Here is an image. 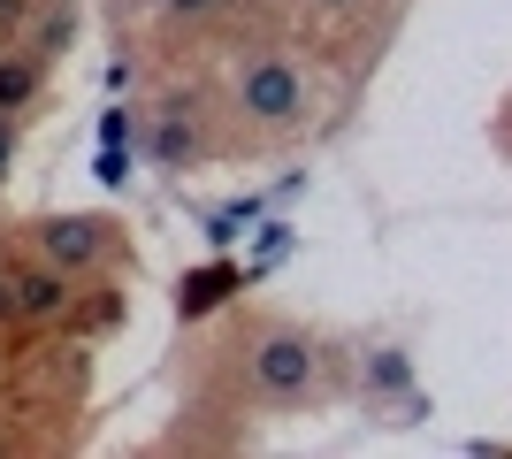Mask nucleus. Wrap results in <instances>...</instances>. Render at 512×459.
<instances>
[{
	"mask_svg": "<svg viewBox=\"0 0 512 459\" xmlns=\"http://www.w3.org/2000/svg\"><path fill=\"white\" fill-rule=\"evenodd\" d=\"M237 284H245V276H237V268H222V261H214V268H192V276L176 284V314H184V322H199V314H214Z\"/></svg>",
	"mask_w": 512,
	"mask_h": 459,
	"instance_id": "obj_5",
	"label": "nucleus"
},
{
	"mask_svg": "<svg viewBox=\"0 0 512 459\" xmlns=\"http://www.w3.org/2000/svg\"><path fill=\"white\" fill-rule=\"evenodd\" d=\"M237 108L253 115L260 131H291V123H306V108H314V85H306L299 62L253 54V62L237 69Z\"/></svg>",
	"mask_w": 512,
	"mask_h": 459,
	"instance_id": "obj_1",
	"label": "nucleus"
},
{
	"mask_svg": "<svg viewBox=\"0 0 512 459\" xmlns=\"http://www.w3.org/2000/svg\"><path fill=\"white\" fill-rule=\"evenodd\" d=\"M153 161H161V169H192V161H199V131L184 123V100L153 123Z\"/></svg>",
	"mask_w": 512,
	"mask_h": 459,
	"instance_id": "obj_6",
	"label": "nucleus"
},
{
	"mask_svg": "<svg viewBox=\"0 0 512 459\" xmlns=\"http://www.w3.org/2000/svg\"><path fill=\"white\" fill-rule=\"evenodd\" d=\"M169 8H176V16H207L214 0H169Z\"/></svg>",
	"mask_w": 512,
	"mask_h": 459,
	"instance_id": "obj_14",
	"label": "nucleus"
},
{
	"mask_svg": "<svg viewBox=\"0 0 512 459\" xmlns=\"http://www.w3.org/2000/svg\"><path fill=\"white\" fill-rule=\"evenodd\" d=\"M92 176H100V184H123V176H130V138H100V161H92Z\"/></svg>",
	"mask_w": 512,
	"mask_h": 459,
	"instance_id": "obj_9",
	"label": "nucleus"
},
{
	"mask_svg": "<svg viewBox=\"0 0 512 459\" xmlns=\"http://www.w3.org/2000/svg\"><path fill=\"white\" fill-rule=\"evenodd\" d=\"M62 39H69V8H46L31 31V54H62Z\"/></svg>",
	"mask_w": 512,
	"mask_h": 459,
	"instance_id": "obj_10",
	"label": "nucleus"
},
{
	"mask_svg": "<svg viewBox=\"0 0 512 459\" xmlns=\"http://www.w3.org/2000/svg\"><path fill=\"white\" fill-rule=\"evenodd\" d=\"M8 161H16V123L0 115V184H8Z\"/></svg>",
	"mask_w": 512,
	"mask_h": 459,
	"instance_id": "obj_11",
	"label": "nucleus"
},
{
	"mask_svg": "<svg viewBox=\"0 0 512 459\" xmlns=\"http://www.w3.org/2000/svg\"><path fill=\"white\" fill-rule=\"evenodd\" d=\"M39 100V54H0V115Z\"/></svg>",
	"mask_w": 512,
	"mask_h": 459,
	"instance_id": "obj_7",
	"label": "nucleus"
},
{
	"mask_svg": "<svg viewBox=\"0 0 512 459\" xmlns=\"http://www.w3.org/2000/svg\"><path fill=\"white\" fill-rule=\"evenodd\" d=\"M8 284H16V314H31V322H46V314H69V306H77V276H69V268H54V261L23 268V276H8Z\"/></svg>",
	"mask_w": 512,
	"mask_h": 459,
	"instance_id": "obj_4",
	"label": "nucleus"
},
{
	"mask_svg": "<svg viewBox=\"0 0 512 459\" xmlns=\"http://www.w3.org/2000/svg\"><path fill=\"white\" fill-rule=\"evenodd\" d=\"M314 16H344V8H360V0H306Z\"/></svg>",
	"mask_w": 512,
	"mask_h": 459,
	"instance_id": "obj_13",
	"label": "nucleus"
},
{
	"mask_svg": "<svg viewBox=\"0 0 512 459\" xmlns=\"http://www.w3.org/2000/svg\"><path fill=\"white\" fill-rule=\"evenodd\" d=\"M39 261L69 268V276L100 268L107 261V222L100 215H54V222H39Z\"/></svg>",
	"mask_w": 512,
	"mask_h": 459,
	"instance_id": "obj_3",
	"label": "nucleus"
},
{
	"mask_svg": "<svg viewBox=\"0 0 512 459\" xmlns=\"http://www.w3.org/2000/svg\"><path fill=\"white\" fill-rule=\"evenodd\" d=\"M100 138H130V108H107L100 115Z\"/></svg>",
	"mask_w": 512,
	"mask_h": 459,
	"instance_id": "obj_12",
	"label": "nucleus"
},
{
	"mask_svg": "<svg viewBox=\"0 0 512 459\" xmlns=\"http://www.w3.org/2000/svg\"><path fill=\"white\" fill-rule=\"evenodd\" d=\"M406 383H413V360H406L398 345H383L375 360H367V391H375V398H398Z\"/></svg>",
	"mask_w": 512,
	"mask_h": 459,
	"instance_id": "obj_8",
	"label": "nucleus"
},
{
	"mask_svg": "<svg viewBox=\"0 0 512 459\" xmlns=\"http://www.w3.org/2000/svg\"><path fill=\"white\" fill-rule=\"evenodd\" d=\"M314 368H321V352L299 329H268L253 345V391L260 398H306L314 391Z\"/></svg>",
	"mask_w": 512,
	"mask_h": 459,
	"instance_id": "obj_2",
	"label": "nucleus"
}]
</instances>
